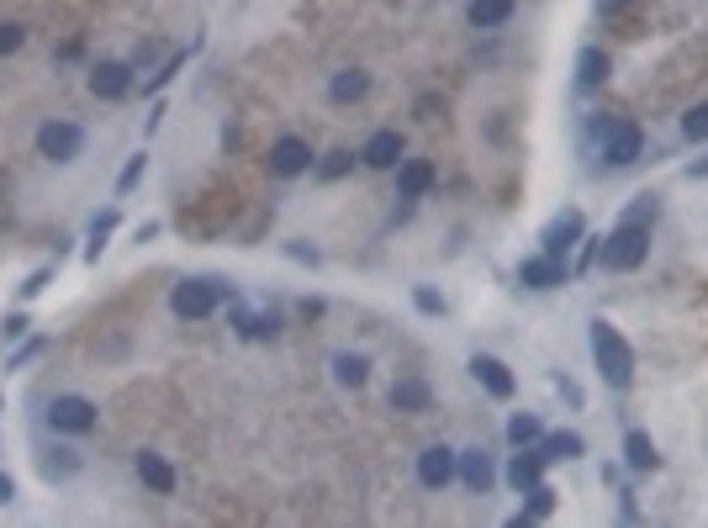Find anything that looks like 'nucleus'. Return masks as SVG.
Returning a JSON list of instances; mask_svg holds the SVG:
<instances>
[{
  "label": "nucleus",
  "mask_w": 708,
  "mask_h": 528,
  "mask_svg": "<svg viewBox=\"0 0 708 528\" xmlns=\"http://www.w3.org/2000/svg\"><path fill=\"white\" fill-rule=\"evenodd\" d=\"M587 338H592V365H598V375L608 381V391H629V386H635V349H629V338L613 328L608 317H592Z\"/></svg>",
  "instance_id": "1"
},
{
  "label": "nucleus",
  "mask_w": 708,
  "mask_h": 528,
  "mask_svg": "<svg viewBox=\"0 0 708 528\" xmlns=\"http://www.w3.org/2000/svg\"><path fill=\"white\" fill-rule=\"evenodd\" d=\"M645 259H650V228H645V222H624L619 217V228H613L603 238V249H598V264L608 275H629V270H640Z\"/></svg>",
  "instance_id": "2"
},
{
  "label": "nucleus",
  "mask_w": 708,
  "mask_h": 528,
  "mask_svg": "<svg viewBox=\"0 0 708 528\" xmlns=\"http://www.w3.org/2000/svg\"><path fill=\"white\" fill-rule=\"evenodd\" d=\"M222 296H233L228 280H217V275H196V280H180V286L170 291V312L185 317V323H201V317H212L217 312V301Z\"/></svg>",
  "instance_id": "3"
},
{
  "label": "nucleus",
  "mask_w": 708,
  "mask_h": 528,
  "mask_svg": "<svg viewBox=\"0 0 708 528\" xmlns=\"http://www.w3.org/2000/svg\"><path fill=\"white\" fill-rule=\"evenodd\" d=\"M43 418H48L53 433H90V428L101 423V407L90 402V396H80V391H59V396L48 402Z\"/></svg>",
  "instance_id": "4"
},
{
  "label": "nucleus",
  "mask_w": 708,
  "mask_h": 528,
  "mask_svg": "<svg viewBox=\"0 0 708 528\" xmlns=\"http://www.w3.org/2000/svg\"><path fill=\"white\" fill-rule=\"evenodd\" d=\"M582 238H587V212H582V206H566V212H555L545 228H539V254L566 259Z\"/></svg>",
  "instance_id": "5"
},
{
  "label": "nucleus",
  "mask_w": 708,
  "mask_h": 528,
  "mask_svg": "<svg viewBox=\"0 0 708 528\" xmlns=\"http://www.w3.org/2000/svg\"><path fill=\"white\" fill-rule=\"evenodd\" d=\"M80 148H85V127L80 122L53 117V122L37 127V154H43L48 164H74V159H80Z\"/></svg>",
  "instance_id": "6"
},
{
  "label": "nucleus",
  "mask_w": 708,
  "mask_h": 528,
  "mask_svg": "<svg viewBox=\"0 0 708 528\" xmlns=\"http://www.w3.org/2000/svg\"><path fill=\"white\" fill-rule=\"evenodd\" d=\"M645 154V132L635 122H608L603 127V164L608 169H629V164H640Z\"/></svg>",
  "instance_id": "7"
},
{
  "label": "nucleus",
  "mask_w": 708,
  "mask_h": 528,
  "mask_svg": "<svg viewBox=\"0 0 708 528\" xmlns=\"http://www.w3.org/2000/svg\"><path fill=\"white\" fill-rule=\"evenodd\" d=\"M455 481L465 486V492H476V497H487L492 486H497V460L487 455V449H460V460H455Z\"/></svg>",
  "instance_id": "8"
},
{
  "label": "nucleus",
  "mask_w": 708,
  "mask_h": 528,
  "mask_svg": "<svg viewBox=\"0 0 708 528\" xmlns=\"http://www.w3.org/2000/svg\"><path fill=\"white\" fill-rule=\"evenodd\" d=\"M455 460H460V449L428 444L423 455H418V486H423V492H444V486L455 481Z\"/></svg>",
  "instance_id": "9"
},
{
  "label": "nucleus",
  "mask_w": 708,
  "mask_h": 528,
  "mask_svg": "<svg viewBox=\"0 0 708 528\" xmlns=\"http://www.w3.org/2000/svg\"><path fill=\"white\" fill-rule=\"evenodd\" d=\"M566 259H550V254H529V259H518V286H529V291H561L566 286Z\"/></svg>",
  "instance_id": "10"
},
{
  "label": "nucleus",
  "mask_w": 708,
  "mask_h": 528,
  "mask_svg": "<svg viewBox=\"0 0 708 528\" xmlns=\"http://www.w3.org/2000/svg\"><path fill=\"white\" fill-rule=\"evenodd\" d=\"M270 169H275L281 180L307 175V169H312V143H307V138H296V132L275 138V143H270Z\"/></svg>",
  "instance_id": "11"
},
{
  "label": "nucleus",
  "mask_w": 708,
  "mask_h": 528,
  "mask_svg": "<svg viewBox=\"0 0 708 528\" xmlns=\"http://www.w3.org/2000/svg\"><path fill=\"white\" fill-rule=\"evenodd\" d=\"M471 375H476V386L492 396V402H513V391H518V381H513V370L497 360V354H471Z\"/></svg>",
  "instance_id": "12"
},
{
  "label": "nucleus",
  "mask_w": 708,
  "mask_h": 528,
  "mask_svg": "<svg viewBox=\"0 0 708 528\" xmlns=\"http://www.w3.org/2000/svg\"><path fill=\"white\" fill-rule=\"evenodd\" d=\"M127 90H133V64L101 59L96 69H90V96H96V101H122Z\"/></svg>",
  "instance_id": "13"
},
{
  "label": "nucleus",
  "mask_w": 708,
  "mask_h": 528,
  "mask_svg": "<svg viewBox=\"0 0 708 528\" xmlns=\"http://www.w3.org/2000/svg\"><path fill=\"white\" fill-rule=\"evenodd\" d=\"M545 465H550L545 449H539V444H524V449H513V460H508V470H502V476H508V486H513L518 497H524L534 481H545Z\"/></svg>",
  "instance_id": "14"
},
{
  "label": "nucleus",
  "mask_w": 708,
  "mask_h": 528,
  "mask_svg": "<svg viewBox=\"0 0 708 528\" xmlns=\"http://www.w3.org/2000/svg\"><path fill=\"white\" fill-rule=\"evenodd\" d=\"M360 164H365V169H397V164H402V132H397V127L370 132L365 148H360Z\"/></svg>",
  "instance_id": "15"
},
{
  "label": "nucleus",
  "mask_w": 708,
  "mask_h": 528,
  "mask_svg": "<svg viewBox=\"0 0 708 528\" xmlns=\"http://www.w3.org/2000/svg\"><path fill=\"white\" fill-rule=\"evenodd\" d=\"M434 180H439L434 159H402L397 164V196L402 201H423L428 191H434Z\"/></svg>",
  "instance_id": "16"
},
{
  "label": "nucleus",
  "mask_w": 708,
  "mask_h": 528,
  "mask_svg": "<svg viewBox=\"0 0 708 528\" xmlns=\"http://www.w3.org/2000/svg\"><path fill=\"white\" fill-rule=\"evenodd\" d=\"M133 470H138V481L154 497H170L175 492V470H170V460H164V455H148V449H143V455L133 460Z\"/></svg>",
  "instance_id": "17"
},
{
  "label": "nucleus",
  "mask_w": 708,
  "mask_h": 528,
  "mask_svg": "<svg viewBox=\"0 0 708 528\" xmlns=\"http://www.w3.org/2000/svg\"><path fill=\"white\" fill-rule=\"evenodd\" d=\"M624 465L645 476V470H661V455H656V439H650L645 428H629L624 433Z\"/></svg>",
  "instance_id": "18"
},
{
  "label": "nucleus",
  "mask_w": 708,
  "mask_h": 528,
  "mask_svg": "<svg viewBox=\"0 0 708 528\" xmlns=\"http://www.w3.org/2000/svg\"><path fill=\"white\" fill-rule=\"evenodd\" d=\"M365 90H370V74L365 69H339L328 80V101L333 106H354V101H365Z\"/></svg>",
  "instance_id": "19"
},
{
  "label": "nucleus",
  "mask_w": 708,
  "mask_h": 528,
  "mask_svg": "<svg viewBox=\"0 0 708 528\" xmlns=\"http://www.w3.org/2000/svg\"><path fill=\"white\" fill-rule=\"evenodd\" d=\"M608 74H613V64H608L603 48H582V53H576V90H598Z\"/></svg>",
  "instance_id": "20"
},
{
  "label": "nucleus",
  "mask_w": 708,
  "mask_h": 528,
  "mask_svg": "<svg viewBox=\"0 0 708 528\" xmlns=\"http://www.w3.org/2000/svg\"><path fill=\"white\" fill-rule=\"evenodd\" d=\"M508 16H513V0H471V6H465V22L476 32H497Z\"/></svg>",
  "instance_id": "21"
},
{
  "label": "nucleus",
  "mask_w": 708,
  "mask_h": 528,
  "mask_svg": "<svg viewBox=\"0 0 708 528\" xmlns=\"http://www.w3.org/2000/svg\"><path fill=\"white\" fill-rule=\"evenodd\" d=\"M391 407L397 412H428L434 407V391H428V381H418V375H407V381L391 386Z\"/></svg>",
  "instance_id": "22"
},
{
  "label": "nucleus",
  "mask_w": 708,
  "mask_h": 528,
  "mask_svg": "<svg viewBox=\"0 0 708 528\" xmlns=\"http://www.w3.org/2000/svg\"><path fill=\"white\" fill-rule=\"evenodd\" d=\"M539 449H545V460H582L587 455V439L576 428H555L539 439Z\"/></svg>",
  "instance_id": "23"
},
{
  "label": "nucleus",
  "mask_w": 708,
  "mask_h": 528,
  "mask_svg": "<svg viewBox=\"0 0 708 528\" xmlns=\"http://www.w3.org/2000/svg\"><path fill=\"white\" fill-rule=\"evenodd\" d=\"M524 497H529V502H524V513H513V528H524V523H539V518H550V513H555V497H561V492H555V486H545V481H534Z\"/></svg>",
  "instance_id": "24"
},
{
  "label": "nucleus",
  "mask_w": 708,
  "mask_h": 528,
  "mask_svg": "<svg viewBox=\"0 0 708 528\" xmlns=\"http://www.w3.org/2000/svg\"><path fill=\"white\" fill-rule=\"evenodd\" d=\"M117 233V206H106V212L90 217V238H85V264H101L106 254V238Z\"/></svg>",
  "instance_id": "25"
},
{
  "label": "nucleus",
  "mask_w": 708,
  "mask_h": 528,
  "mask_svg": "<svg viewBox=\"0 0 708 528\" xmlns=\"http://www.w3.org/2000/svg\"><path fill=\"white\" fill-rule=\"evenodd\" d=\"M328 370H333V381H339V386H354V391H360L365 381H370V360H365V354H333V360H328Z\"/></svg>",
  "instance_id": "26"
},
{
  "label": "nucleus",
  "mask_w": 708,
  "mask_h": 528,
  "mask_svg": "<svg viewBox=\"0 0 708 528\" xmlns=\"http://www.w3.org/2000/svg\"><path fill=\"white\" fill-rule=\"evenodd\" d=\"M233 328H238V338H275L281 333V312H233Z\"/></svg>",
  "instance_id": "27"
},
{
  "label": "nucleus",
  "mask_w": 708,
  "mask_h": 528,
  "mask_svg": "<svg viewBox=\"0 0 708 528\" xmlns=\"http://www.w3.org/2000/svg\"><path fill=\"white\" fill-rule=\"evenodd\" d=\"M545 439V423H539V412H513L508 418V444L524 449V444H539Z\"/></svg>",
  "instance_id": "28"
},
{
  "label": "nucleus",
  "mask_w": 708,
  "mask_h": 528,
  "mask_svg": "<svg viewBox=\"0 0 708 528\" xmlns=\"http://www.w3.org/2000/svg\"><path fill=\"white\" fill-rule=\"evenodd\" d=\"M80 449H48L43 455V476L48 481H69V476H80Z\"/></svg>",
  "instance_id": "29"
},
{
  "label": "nucleus",
  "mask_w": 708,
  "mask_h": 528,
  "mask_svg": "<svg viewBox=\"0 0 708 528\" xmlns=\"http://www.w3.org/2000/svg\"><path fill=\"white\" fill-rule=\"evenodd\" d=\"M53 275H59V264H43V270H32L22 286H16V301H37V296L53 286Z\"/></svg>",
  "instance_id": "30"
},
{
  "label": "nucleus",
  "mask_w": 708,
  "mask_h": 528,
  "mask_svg": "<svg viewBox=\"0 0 708 528\" xmlns=\"http://www.w3.org/2000/svg\"><path fill=\"white\" fill-rule=\"evenodd\" d=\"M656 212H661V196H656V191H640L635 201L624 206V222H645V228H650V222H656Z\"/></svg>",
  "instance_id": "31"
},
{
  "label": "nucleus",
  "mask_w": 708,
  "mask_h": 528,
  "mask_svg": "<svg viewBox=\"0 0 708 528\" xmlns=\"http://www.w3.org/2000/svg\"><path fill=\"white\" fill-rule=\"evenodd\" d=\"M349 169H354V154H349V148H333V154L318 164V180H344Z\"/></svg>",
  "instance_id": "32"
},
{
  "label": "nucleus",
  "mask_w": 708,
  "mask_h": 528,
  "mask_svg": "<svg viewBox=\"0 0 708 528\" xmlns=\"http://www.w3.org/2000/svg\"><path fill=\"white\" fill-rule=\"evenodd\" d=\"M143 175H148V154L138 148V154H133V159L122 164V175H117V196H127V191H133V185H138Z\"/></svg>",
  "instance_id": "33"
},
{
  "label": "nucleus",
  "mask_w": 708,
  "mask_h": 528,
  "mask_svg": "<svg viewBox=\"0 0 708 528\" xmlns=\"http://www.w3.org/2000/svg\"><path fill=\"white\" fill-rule=\"evenodd\" d=\"M682 138H687V143H708V101L693 106V111L682 117Z\"/></svg>",
  "instance_id": "34"
},
{
  "label": "nucleus",
  "mask_w": 708,
  "mask_h": 528,
  "mask_svg": "<svg viewBox=\"0 0 708 528\" xmlns=\"http://www.w3.org/2000/svg\"><path fill=\"white\" fill-rule=\"evenodd\" d=\"M185 59H191V53H170V64H164L159 74H148V85H143V90H148V96H159V90H164V85H170V80H175V74L185 69Z\"/></svg>",
  "instance_id": "35"
},
{
  "label": "nucleus",
  "mask_w": 708,
  "mask_h": 528,
  "mask_svg": "<svg viewBox=\"0 0 708 528\" xmlns=\"http://www.w3.org/2000/svg\"><path fill=\"white\" fill-rule=\"evenodd\" d=\"M413 307H418L423 317H444V296H439L434 286H413Z\"/></svg>",
  "instance_id": "36"
},
{
  "label": "nucleus",
  "mask_w": 708,
  "mask_h": 528,
  "mask_svg": "<svg viewBox=\"0 0 708 528\" xmlns=\"http://www.w3.org/2000/svg\"><path fill=\"white\" fill-rule=\"evenodd\" d=\"M22 43H27L22 27H16V22H0V59H6V53H16Z\"/></svg>",
  "instance_id": "37"
},
{
  "label": "nucleus",
  "mask_w": 708,
  "mask_h": 528,
  "mask_svg": "<svg viewBox=\"0 0 708 528\" xmlns=\"http://www.w3.org/2000/svg\"><path fill=\"white\" fill-rule=\"evenodd\" d=\"M37 354H43V338H27L22 349H11V365H6V370H22V365H32Z\"/></svg>",
  "instance_id": "38"
},
{
  "label": "nucleus",
  "mask_w": 708,
  "mask_h": 528,
  "mask_svg": "<svg viewBox=\"0 0 708 528\" xmlns=\"http://www.w3.org/2000/svg\"><path fill=\"white\" fill-rule=\"evenodd\" d=\"M286 254H291L296 264H312V270H318V264H323V254H318V249H307L302 238H291V243H286Z\"/></svg>",
  "instance_id": "39"
},
{
  "label": "nucleus",
  "mask_w": 708,
  "mask_h": 528,
  "mask_svg": "<svg viewBox=\"0 0 708 528\" xmlns=\"http://www.w3.org/2000/svg\"><path fill=\"white\" fill-rule=\"evenodd\" d=\"M0 333H6V338H27L32 333V317L27 312H11L6 323H0Z\"/></svg>",
  "instance_id": "40"
},
{
  "label": "nucleus",
  "mask_w": 708,
  "mask_h": 528,
  "mask_svg": "<svg viewBox=\"0 0 708 528\" xmlns=\"http://www.w3.org/2000/svg\"><path fill=\"white\" fill-rule=\"evenodd\" d=\"M619 513H624L629 523H635V518H640V502H635V492H629V486H624V492H619Z\"/></svg>",
  "instance_id": "41"
},
{
  "label": "nucleus",
  "mask_w": 708,
  "mask_h": 528,
  "mask_svg": "<svg viewBox=\"0 0 708 528\" xmlns=\"http://www.w3.org/2000/svg\"><path fill=\"white\" fill-rule=\"evenodd\" d=\"M16 502V481L6 476V470H0V507H11Z\"/></svg>",
  "instance_id": "42"
},
{
  "label": "nucleus",
  "mask_w": 708,
  "mask_h": 528,
  "mask_svg": "<svg viewBox=\"0 0 708 528\" xmlns=\"http://www.w3.org/2000/svg\"><path fill=\"white\" fill-rule=\"evenodd\" d=\"M555 391H561V396H566V402H582V391H576V386L566 381V375H555Z\"/></svg>",
  "instance_id": "43"
},
{
  "label": "nucleus",
  "mask_w": 708,
  "mask_h": 528,
  "mask_svg": "<svg viewBox=\"0 0 708 528\" xmlns=\"http://www.w3.org/2000/svg\"><path fill=\"white\" fill-rule=\"evenodd\" d=\"M159 238V222H143V228L133 233V243H154Z\"/></svg>",
  "instance_id": "44"
},
{
  "label": "nucleus",
  "mask_w": 708,
  "mask_h": 528,
  "mask_svg": "<svg viewBox=\"0 0 708 528\" xmlns=\"http://www.w3.org/2000/svg\"><path fill=\"white\" fill-rule=\"evenodd\" d=\"M687 175H693V180H703V175H708V159H698L693 169H687Z\"/></svg>",
  "instance_id": "45"
},
{
  "label": "nucleus",
  "mask_w": 708,
  "mask_h": 528,
  "mask_svg": "<svg viewBox=\"0 0 708 528\" xmlns=\"http://www.w3.org/2000/svg\"><path fill=\"white\" fill-rule=\"evenodd\" d=\"M624 6V0H598V11H619Z\"/></svg>",
  "instance_id": "46"
}]
</instances>
